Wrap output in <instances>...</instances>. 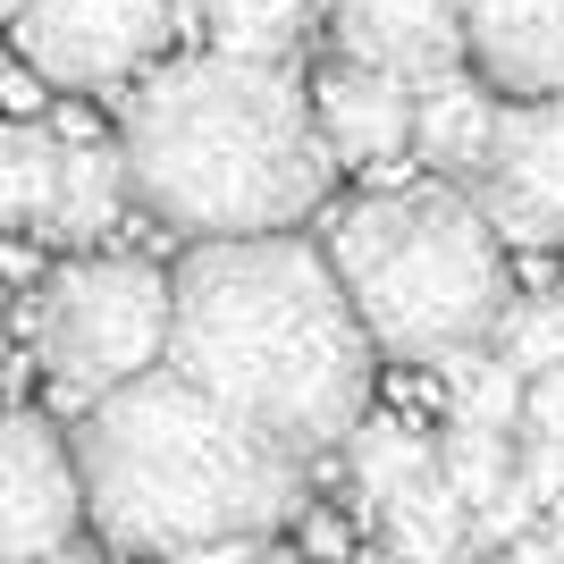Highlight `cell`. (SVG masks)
Returning <instances> with one entry per match:
<instances>
[{
  "instance_id": "obj_21",
  "label": "cell",
  "mask_w": 564,
  "mask_h": 564,
  "mask_svg": "<svg viewBox=\"0 0 564 564\" xmlns=\"http://www.w3.org/2000/svg\"><path fill=\"white\" fill-rule=\"evenodd\" d=\"M514 480H522V497H531L540 514H564V447L556 438H522Z\"/></svg>"
},
{
  "instance_id": "obj_2",
  "label": "cell",
  "mask_w": 564,
  "mask_h": 564,
  "mask_svg": "<svg viewBox=\"0 0 564 564\" xmlns=\"http://www.w3.org/2000/svg\"><path fill=\"white\" fill-rule=\"evenodd\" d=\"M118 152L135 203L194 245L286 236L304 212H321L337 169L312 118V85H295V68H253L219 51L143 76L118 118Z\"/></svg>"
},
{
  "instance_id": "obj_28",
  "label": "cell",
  "mask_w": 564,
  "mask_h": 564,
  "mask_svg": "<svg viewBox=\"0 0 564 564\" xmlns=\"http://www.w3.org/2000/svg\"><path fill=\"white\" fill-rule=\"evenodd\" d=\"M0 388H9V329H0Z\"/></svg>"
},
{
  "instance_id": "obj_18",
  "label": "cell",
  "mask_w": 564,
  "mask_h": 564,
  "mask_svg": "<svg viewBox=\"0 0 564 564\" xmlns=\"http://www.w3.org/2000/svg\"><path fill=\"white\" fill-rule=\"evenodd\" d=\"M522 404H531V379L497 346L464 354L447 371V422H464V430H506V438H522Z\"/></svg>"
},
{
  "instance_id": "obj_4",
  "label": "cell",
  "mask_w": 564,
  "mask_h": 564,
  "mask_svg": "<svg viewBox=\"0 0 564 564\" xmlns=\"http://www.w3.org/2000/svg\"><path fill=\"white\" fill-rule=\"evenodd\" d=\"M329 270L354 295L362 329L388 362H438L455 371L464 354L497 337L514 312V270L506 245L464 186H379L329 219Z\"/></svg>"
},
{
  "instance_id": "obj_16",
  "label": "cell",
  "mask_w": 564,
  "mask_h": 564,
  "mask_svg": "<svg viewBox=\"0 0 564 564\" xmlns=\"http://www.w3.org/2000/svg\"><path fill=\"white\" fill-rule=\"evenodd\" d=\"M59 161L68 143L51 127H0V236H43L59 203Z\"/></svg>"
},
{
  "instance_id": "obj_23",
  "label": "cell",
  "mask_w": 564,
  "mask_h": 564,
  "mask_svg": "<svg viewBox=\"0 0 564 564\" xmlns=\"http://www.w3.org/2000/svg\"><path fill=\"white\" fill-rule=\"evenodd\" d=\"M177 564H312L304 547H279V540H228V547H194Z\"/></svg>"
},
{
  "instance_id": "obj_12",
  "label": "cell",
  "mask_w": 564,
  "mask_h": 564,
  "mask_svg": "<svg viewBox=\"0 0 564 564\" xmlns=\"http://www.w3.org/2000/svg\"><path fill=\"white\" fill-rule=\"evenodd\" d=\"M506 101L489 94V76H438L413 94V161L447 186V177H471L480 152H489V127Z\"/></svg>"
},
{
  "instance_id": "obj_22",
  "label": "cell",
  "mask_w": 564,
  "mask_h": 564,
  "mask_svg": "<svg viewBox=\"0 0 564 564\" xmlns=\"http://www.w3.org/2000/svg\"><path fill=\"white\" fill-rule=\"evenodd\" d=\"M522 438H556V447H564V371L531 379V404H522Z\"/></svg>"
},
{
  "instance_id": "obj_10",
  "label": "cell",
  "mask_w": 564,
  "mask_h": 564,
  "mask_svg": "<svg viewBox=\"0 0 564 564\" xmlns=\"http://www.w3.org/2000/svg\"><path fill=\"white\" fill-rule=\"evenodd\" d=\"M471 68L514 101H564V0H464Z\"/></svg>"
},
{
  "instance_id": "obj_13",
  "label": "cell",
  "mask_w": 564,
  "mask_h": 564,
  "mask_svg": "<svg viewBox=\"0 0 564 564\" xmlns=\"http://www.w3.org/2000/svg\"><path fill=\"white\" fill-rule=\"evenodd\" d=\"M371 531H379V547H388L397 564H464V547H471V506L447 489V471H422L413 489H397V497L371 514Z\"/></svg>"
},
{
  "instance_id": "obj_17",
  "label": "cell",
  "mask_w": 564,
  "mask_h": 564,
  "mask_svg": "<svg viewBox=\"0 0 564 564\" xmlns=\"http://www.w3.org/2000/svg\"><path fill=\"white\" fill-rule=\"evenodd\" d=\"M219 59H253V68H286L312 25V0H203Z\"/></svg>"
},
{
  "instance_id": "obj_11",
  "label": "cell",
  "mask_w": 564,
  "mask_h": 564,
  "mask_svg": "<svg viewBox=\"0 0 564 564\" xmlns=\"http://www.w3.org/2000/svg\"><path fill=\"white\" fill-rule=\"evenodd\" d=\"M312 118H321V143L329 161H362V169H397L413 152V85L397 76H371V68H329L312 76Z\"/></svg>"
},
{
  "instance_id": "obj_6",
  "label": "cell",
  "mask_w": 564,
  "mask_h": 564,
  "mask_svg": "<svg viewBox=\"0 0 564 564\" xmlns=\"http://www.w3.org/2000/svg\"><path fill=\"white\" fill-rule=\"evenodd\" d=\"M169 34H177V0H34L18 18L25 68L68 94H101L127 76L143 85Z\"/></svg>"
},
{
  "instance_id": "obj_19",
  "label": "cell",
  "mask_w": 564,
  "mask_h": 564,
  "mask_svg": "<svg viewBox=\"0 0 564 564\" xmlns=\"http://www.w3.org/2000/svg\"><path fill=\"white\" fill-rule=\"evenodd\" d=\"M514 464H522V438H506V430H464V422H447V438H438V471H447V489L464 497L471 514L514 489Z\"/></svg>"
},
{
  "instance_id": "obj_26",
  "label": "cell",
  "mask_w": 564,
  "mask_h": 564,
  "mask_svg": "<svg viewBox=\"0 0 564 564\" xmlns=\"http://www.w3.org/2000/svg\"><path fill=\"white\" fill-rule=\"evenodd\" d=\"M540 540L556 547V564H564V514H547V522H540Z\"/></svg>"
},
{
  "instance_id": "obj_3",
  "label": "cell",
  "mask_w": 564,
  "mask_h": 564,
  "mask_svg": "<svg viewBox=\"0 0 564 564\" xmlns=\"http://www.w3.org/2000/svg\"><path fill=\"white\" fill-rule=\"evenodd\" d=\"M76 480H85V522L110 540V556L177 564L194 547L279 540L304 514L312 464L270 447L177 371H152L85 413Z\"/></svg>"
},
{
  "instance_id": "obj_5",
  "label": "cell",
  "mask_w": 564,
  "mask_h": 564,
  "mask_svg": "<svg viewBox=\"0 0 564 564\" xmlns=\"http://www.w3.org/2000/svg\"><path fill=\"white\" fill-rule=\"evenodd\" d=\"M169 270L135 253H76L68 270L43 279V304H34V346H43V371L68 404L94 413L101 397L135 388L169 362Z\"/></svg>"
},
{
  "instance_id": "obj_29",
  "label": "cell",
  "mask_w": 564,
  "mask_h": 564,
  "mask_svg": "<svg viewBox=\"0 0 564 564\" xmlns=\"http://www.w3.org/2000/svg\"><path fill=\"white\" fill-rule=\"evenodd\" d=\"M354 564H397V556H388V547H371V556H354Z\"/></svg>"
},
{
  "instance_id": "obj_7",
  "label": "cell",
  "mask_w": 564,
  "mask_h": 564,
  "mask_svg": "<svg viewBox=\"0 0 564 564\" xmlns=\"http://www.w3.org/2000/svg\"><path fill=\"white\" fill-rule=\"evenodd\" d=\"M464 194L497 228V245L522 253L564 245V101H506Z\"/></svg>"
},
{
  "instance_id": "obj_1",
  "label": "cell",
  "mask_w": 564,
  "mask_h": 564,
  "mask_svg": "<svg viewBox=\"0 0 564 564\" xmlns=\"http://www.w3.org/2000/svg\"><path fill=\"white\" fill-rule=\"evenodd\" d=\"M169 371L228 404L295 464L346 447L371 422V329L304 236L194 245L169 270Z\"/></svg>"
},
{
  "instance_id": "obj_15",
  "label": "cell",
  "mask_w": 564,
  "mask_h": 564,
  "mask_svg": "<svg viewBox=\"0 0 564 564\" xmlns=\"http://www.w3.org/2000/svg\"><path fill=\"white\" fill-rule=\"evenodd\" d=\"M422 471H438V438H422L413 422H397V413H371V422L346 438V480H354V506L362 514H379L397 489H413Z\"/></svg>"
},
{
  "instance_id": "obj_8",
  "label": "cell",
  "mask_w": 564,
  "mask_h": 564,
  "mask_svg": "<svg viewBox=\"0 0 564 564\" xmlns=\"http://www.w3.org/2000/svg\"><path fill=\"white\" fill-rule=\"evenodd\" d=\"M85 480L43 413H0V564H51L76 547Z\"/></svg>"
},
{
  "instance_id": "obj_20",
  "label": "cell",
  "mask_w": 564,
  "mask_h": 564,
  "mask_svg": "<svg viewBox=\"0 0 564 564\" xmlns=\"http://www.w3.org/2000/svg\"><path fill=\"white\" fill-rule=\"evenodd\" d=\"M506 362H514L522 379H547L564 371V286H540V295H514V312L497 321L489 337Z\"/></svg>"
},
{
  "instance_id": "obj_24",
  "label": "cell",
  "mask_w": 564,
  "mask_h": 564,
  "mask_svg": "<svg viewBox=\"0 0 564 564\" xmlns=\"http://www.w3.org/2000/svg\"><path fill=\"white\" fill-rule=\"evenodd\" d=\"M0 110H18V127H34V110H43V85H34V76H0Z\"/></svg>"
},
{
  "instance_id": "obj_25",
  "label": "cell",
  "mask_w": 564,
  "mask_h": 564,
  "mask_svg": "<svg viewBox=\"0 0 564 564\" xmlns=\"http://www.w3.org/2000/svg\"><path fill=\"white\" fill-rule=\"evenodd\" d=\"M480 564H556V547L531 531V540H514V547H497V556H480Z\"/></svg>"
},
{
  "instance_id": "obj_14",
  "label": "cell",
  "mask_w": 564,
  "mask_h": 564,
  "mask_svg": "<svg viewBox=\"0 0 564 564\" xmlns=\"http://www.w3.org/2000/svg\"><path fill=\"white\" fill-rule=\"evenodd\" d=\"M127 152H110V143H68V161H59V203H51V228L43 245H101V236L118 228V212H127Z\"/></svg>"
},
{
  "instance_id": "obj_27",
  "label": "cell",
  "mask_w": 564,
  "mask_h": 564,
  "mask_svg": "<svg viewBox=\"0 0 564 564\" xmlns=\"http://www.w3.org/2000/svg\"><path fill=\"white\" fill-rule=\"evenodd\" d=\"M51 564H118V556H85V547H68V556H51Z\"/></svg>"
},
{
  "instance_id": "obj_9",
  "label": "cell",
  "mask_w": 564,
  "mask_h": 564,
  "mask_svg": "<svg viewBox=\"0 0 564 564\" xmlns=\"http://www.w3.org/2000/svg\"><path fill=\"white\" fill-rule=\"evenodd\" d=\"M337 59L371 76H397V85H438V76H464L471 34H464V0H337L329 9Z\"/></svg>"
}]
</instances>
